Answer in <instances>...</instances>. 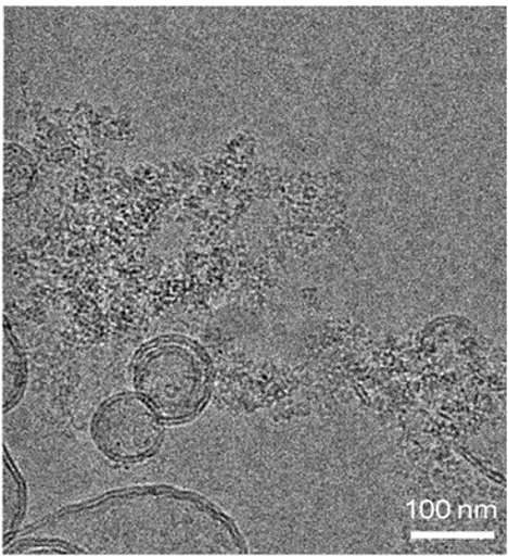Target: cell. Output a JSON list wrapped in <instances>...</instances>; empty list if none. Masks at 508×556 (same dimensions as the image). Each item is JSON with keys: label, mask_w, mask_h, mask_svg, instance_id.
<instances>
[{"label": "cell", "mask_w": 508, "mask_h": 556, "mask_svg": "<svg viewBox=\"0 0 508 556\" xmlns=\"http://www.w3.org/2000/svg\"><path fill=\"white\" fill-rule=\"evenodd\" d=\"M132 384L167 424L191 420L211 394V367L202 351L179 337L142 348L132 364Z\"/></svg>", "instance_id": "1"}, {"label": "cell", "mask_w": 508, "mask_h": 556, "mask_svg": "<svg viewBox=\"0 0 508 556\" xmlns=\"http://www.w3.org/2000/svg\"><path fill=\"white\" fill-rule=\"evenodd\" d=\"M141 395L123 392L99 406L91 421V437L107 459L137 464L158 450L163 424Z\"/></svg>", "instance_id": "2"}, {"label": "cell", "mask_w": 508, "mask_h": 556, "mask_svg": "<svg viewBox=\"0 0 508 556\" xmlns=\"http://www.w3.org/2000/svg\"><path fill=\"white\" fill-rule=\"evenodd\" d=\"M27 491L22 475L4 452L3 459V534L4 541L16 533L26 515Z\"/></svg>", "instance_id": "3"}, {"label": "cell", "mask_w": 508, "mask_h": 556, "mask_svg": "<svg viewBox=\"0 0 508 556\" xmlns=\"http://www.w3.org/2000/svg\"><path fill=\"white\" fill-rule=\"evenodd\" d=\"M27 381V364L22 348L9 334L3 345V408H13L22 399Z\"/></svg>", "instance_id": "4"}]
</instances>
